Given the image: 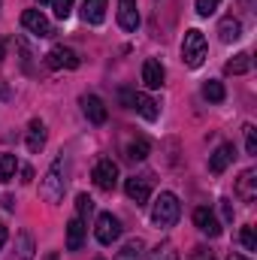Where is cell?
<instances>
[{
    "label": "cell",
    "instance_id": "cell-28",
    "mask_svg": "<svg viewBox=\"0 0 257 260\" xmlns=\"http://www.w3.org/2000/svg\"><path fill=\"white\" fill-rule=\"evenodd\" d=\"M245 151L248 154H257V127L254 124H245Z\"/></svg>",
    "mask_w": 257,
    "mask_h": 260
},
{
    "label": "cell",
    "instance_id": "cell-33",
    "mask_svg": "<svg viewBox=\"0 0 257 260\" xmlns=\"http://www.w3.org/2000/svg\"><path fill=\"white\" fill-rule=\"evenodd\" d=\"M18 49H21V64H24V70H30V52H27V43L18 37Z\"/></svg>",
    "mask_w": 257,
    "mask_h": 260
},
{
    "label": "cell",
    "instance_id": "cell-26",
    "mask_svg": "<svg viewBox=\"0 0 257 260\" xmlns=\"http://www.w3.org/2000/svg\"><path fill=\"white\" fill-rule=\"evenodd\" d=\"M76 212H79L76 218H82V221H85V218L94 212V200H91L88 194H79V197H76Z\"/></svg>",
    "mask_w": 257,
    "mask_h": 260
},
{
    "label": "cell",
    "instance_id": "cell-38",
    "mask_svg": "<svg viewBox=\"0 0 257 260\" xmlns=\"http://www.w3.org/2000/svg\"><path fill=\"white\" fill-rule=\"evenodd\" d=\"M3 58H6V40L0 37V64H3Z\"/></svg>",
    "mask_w": 257,
    "mask_h": 260
},
{
    "label": "cell",
    "instance_id": "cell-32",
    "mask_svg": "<svg viewBox=\"0 0 257 260\" xmlns=\"http://www.w3.org/2000/svg\"><path fill=\"white\" fill-rule=\"evenodd\" d=\"M188 260H215V254H212L206 245H197V248L191 251V257H188Z\"/></svg>",
    "mask_w": 257,
    "mask_h": 260
},
{
    "label": "cell",
    "instance_id": "cell-13",
    "mask_svg": "<svg viewBox=\"0 0 257 260\" xmlns=\"http://www.w3.org/2000/svg\"><path fill=\"white\" fill-rule=\"evenodd\" d=\"M118 24L124 30L139 27V12H136V0H118Z\"/></svg>",
    "mask_w": 257,
    "mask_h": 260
},
{
    "label": "cell",
    "instance_id": "cell-34",
    "mask_svg": "<svg viewBox=\"0 0 257 260\" xmlns=\"http://www.w3.org/2000/svg\"><path fill=\"white\" fill-rule=\"evenodd\" d=\"M221 212H224V218H227V221L233 218V206H230V200H221Z\"/></svg>",
    "mask_w": 257,
    "mask_h": 260
},
{
    "label": "cell",
    "instance_id": "cell-10",
    "mask_svg": "<svg viewBox=\"0 0 257 260\" xmlns=\"http://www.w3.org/2000/svg\"><path fill=\"white\" fill-rule=\"evenodd\" d=\"M82 109H85V115H88L91 124H106V118H109L106 103H103L97 94H85V97H82Z\"/></svg>",
    "mask_w": 257,
    "mask_h": 260
},
{
    "label": "cell",
    "instance_id": "cell-19",
    "mask_svg": "<svg viewBox=\"0 0 257 260\" xmlns=\"http://www.w3.org/2000/svg\"><path fill=\"white\" fill-rule=\"evenodd\" d=\"M218 37H221V43H236V40L242 37V24H239V18L227 15V18L218 24Z\"/></svg>",
    "mask_w": 257,
    "mask_h": 260
},
{
    "label": "cell",
    "instance_id": "cell-6",
    "mask_svg": "<svg viewBox=\"0 0 257 260\" xmlns=\"http://www.w3.org/2000/svg\"><path fill=\"white\" fill-rule=\"evenodd\" d=\"M46 64L52 67V70H76V67L82 64V58H79L73 49H67V46H55V49L46 55Z\"/></svg>",
    "mask_w": 257,
    "mask_h": 260
},
{
    "label": "cell",
    "instance_id": "cell-41",
    "mask_svg": "<svg viewBox=\"0 0 257 260\" xmlns=\"http://www.w3.org/2000/svg\"><path fill=\"white\" fill-rule=\"evenodd\" d=\"M40 3H52V0H40Z\"/></svg>",
    "mask_w": 257,
    "mask_h": 260
},
{
    "label": "cell",
    "instance_id": "cell-4",
    "mask_svg": "<svg viewBox=\"0 0 257 260\" xmlns=\"http://www.w3.org/2000/svg\"><path fill=\"white\" fill-rule=\"evenodd\" d=\"M94 236H97V242H100V245H112V242L121 236V221H118L112 212H100V215H97Z\"/></svg>",
    "mask_w": 257,
    "mask_h": 260
},
{
    "label": "cell",
    "instance_id": "cell-14",
    "mask_svg": "<svg viewBox=\"0 0 257 260\" xmlns=\"http://www.w3.org/2000/svg\"><path fill=\"white\" fill-rule=\"evenodd\" d=\"M106 9H109V0H85V6H82V18H85L88 24H103Z\"/></svg>",
    "mask_w": 257,
    "mask_h": 260
},
{
    "label": "cell",
    "instance_id": "cell-22",
    "mask_svg": "<svg viewBox=\"0 0 257 260\" xmlns=\"http://www.w3.org/2000/svg\"><path fill=\"white\" fill-rule=\"evenodd\" d=\"M203 97H206L209 103H221V100L227 97V91H224V85H221V82H215V79H212V82H206V85H203Z\"/></svg>",
    "mask_w": 257,
    "mask_h": 260
},
{
    "label": "cell",
    "instance_id": "cell-23",
    "mask_svg": "<svg viewBox=\"0 0 257 260\" xmlns=\"http://www.w3.org/2000/svg\"><path fill=\"white\" fill-rule=\"evenodd\" d=\"M15 170H18L15 154H0V185H3V182H9V179L15 176Z\"/></svg>",
    "mask_w": 257,
    "mask_h": 260
},
{
    "label": "cell",
    "instance_id": "cell-17",
    "mask_svg": "<svg viewBox=\"0 0 257 260\" xmlns=\"http://www.w3.org/2000/svg\"><path fill=\"white\" fill-rule=\"evenodd\" d=\"M24 142H27V151H40V148L46 145V124H43L40 118H34V121L27 124V136H24Z\"/></svg>",
    "mask_w": 257,
    "mask_h": 260
},
{
    "label": "cell",
    "instance_id": "cell-42",
    "mask_svg": "<svg viewBox=\"0 0 257 260\" xmlns=\"http://www.w3.org/2000/svg\"><path fill=\"white\" fill-rule=\"evenodd\" d=\"M0 3H3V0H0Z\"/></svg>",
    "mask_w": 257,
    "mask_h": 260
},
{
    "label": "cell",
    "instance_id": "cell-36",
    "mask_svg": "<svg viewBox=\"0 0 257 260\" xmlns=\"http://www.w3.org/2000/svg\"><path fill=\"white\" fill-rule=\"evenodd\" d=\"M6 236H9V230H6V224H3V221H0V248H3V245H6Z\"/></svg>",
    "mask_w": 257,
    "mask_h": 260
},
{
    "label": "cell",
    "instance_id": "cell-31",
    "mask_svg": "<svg viewBox=\"0 0 257 260\" xmlns=\"http://www.w3.org/2000/svg\"><path fill=\"white\" fill-rule=\"evenodd\" d=\"M239 239H242V245H245L248 251H254V248H257V236H254V227H242V233H239Z\"/></svg>",
    "mask_w": 257,
    "mask_h": 260
},
{
    "label": "cell",
    "instance_id": "cell-18",
    "mask_svg": "<svg viewBox=\"0 0 257 260\" xmlns=\"http://www.w3.org/2000/svg\"><path fill=\"white\" fill-rule=\"evenodd\" d=\"M254 182H257V170H245V173L239 176V182H236V194L242 197L245 203H251V200L257 197Z\"/></svg>",
    "mask_w": 257,
    "mask_h": 260
},
{
    "label": "cell",
    "instance_id": "cell-40",
    "mask_svg": "<svg viewBox=\"0 0 257 260\" xmlns=\"http://www.w3.org/2000/svg\"><path fill=\"white\" fill-rule=\"evenodd\" d=\"M242 3H245V6H254V0H242Z\"/></svg>",
    "mask_w": 257,
    "mask_h": 260
},
{
    "label": "cell",
    "instance_id": "cell-15",
    "mask_svg": "<svg viewBox=\"0 0 257 260\" xmlns=\"http://www.w3.org/2000/svg\"><path fill=\"white\" fill-rule=\"evenodd\" d=\"M82 242H85V221L70 218V224H67V251H79Z\"/></svg>",
    "mask_w": 257,
    "mask_h": 260
},
{
    "label": "cell",
    "instance_id": "cell-5",
    "mask_svg": "<svg viewBox=\"0 0 257 260\" xmlns=\"http://www.w3.org/2000/svg\"><path fill=\"white\" fill-rule=\"evenodd\" d=\"M91 179H94V185H97L100 191H115V185H118V167H115L109 157H103V160H97Z\"/></svg>",
    "mask_w": 257,
    "mask_h": 260
},
{
    "label": "cell",
    "instance_id": "cell-8",
    "mask_svg": "<svg viewBox=\"0 0 257 260\" xmlns=\"http://www.w3.org/2000/svg\"><path fill=\"white\" fill-rule=\"evenodd\" d=\"M194 224L200 227V233H206V236H221V221L215 218V212L209 209V206H200V209H194Z\"/></svg>",
    "mask_w": 257,
    "mask_h": 260
},
{
    "label": "cell",
    "instance_id": "cell-1",
    "mask_svg": "<svg viewBox=\"0 0 257 260\" xmlns=\"http://www.w3.org/2000/svg\"><path fill=\"white\" fill-rule=\"evenodd\" d=\"M64 191H67V179H64V160L58 157L52 167H49V173L43 176V182H40V197L46 200V203H61L64 200Z\"/></svg>",
    "mask_w": 257,
    "mask_h": 260
},
{
    "label": "cell",
    "instance_id": "cell-30",
    "mask_svg": "<svg viewBox=\"0 0 257 260\" xmlns=\"http://www.w3.org/2000/svg\"><path fill=\"white\" fill-rule=\"evenodd\" d=\"M218 6H221V0H197V12H200L203 18H209Z\"/></svg>",
    "mask_w": 257,
    "mask_h": 260
},
{
    "label": "cell",
    "instance_id": "cell-2",
    "mask_svg": "<svg viewBox=\"0 0 257 260\" xmlns=\"http://www.w3.org/2000/svg\"><path fill=\"white\" fill-rule=\"evenodd\" d=\"M179 215H182V203H179V197L170 194V191H164L154 200V206H151V221L157 227H173L179 221Z\"/></svg>",
    "mask_w": 257,
    "mask_h": 260
},
{
    "label": "cell",
    "instance_id": "cell-35",
    "mask_svg": "<svg viewBox=\"0 0 257 260\" xmlns=\"http://www.w3.org/2000/svg\"><path fill=\"white\" fill-rule=\"evenodd\" d=\"M21 182H24V185L34 182V170H30V167H21Z\"/></svg>",
    "mask_w": 257,
    "mask_h": 260
},
{
    "label": "cell",
    "instance_id": "cell-39",
    "mask_svg": "<svg viewBox=\"0 0 257 260\" xmlns=\"http://www.w3.org/2000/svg\"><path fill=\"white\" fill-rule=\"evenodd\" d=\"M227 260H248V257H245V254H230Z\"/></svg>",
    "mask_w": 257,
    "mask_h": 260
},
{
    "label": "cell",
    "instance_id": "cell-20",
    "mask_svg": "<svg viewBox=\"0 0 257 260\" xmlns=\"http://www.w3.org/2000/svg\"><path fill=\"white\" fill-rule=\"evenodd\" d=\"M148 151H151V142L145 136H136V139L127 142V160H145Z\"/></svg>",
    "mask_w": 257,
    "mask_h": 260
},
{
    "label": "cell",
    "instance_id": "cell-27",
    "mask_svg": "<svg viewBox=\"0 0 257 260\" xmlns=\"http://www.w3.org/2000/svg\"><path fill=\"white\" fill-rule=\"evenodd\" d=\"M148 260H179V251H176L170 242H164V245H157V248L151 251V257Z\"/></svg>",
    "mask_w": 257,
    "mask_h": 260
},
{
    "label": "cell",
    "instance_id": "cell-16",
    "mask_svg": "<svg viewBox=\"0 0 257 260\" xmlns=\"http://www.w3.org/2000/svg\"><path fill=\"white\" fill-rule=\"evenodd\" d=\"M133 109H136L145 121H157V115H160L157 103H154L148 94H133Z\"/></svg>",
    "mask_w": 257,
    "mask_h": 260
},
{
    "label": "cell",
    "instance_id": "cell-37",
    "mask_svg": "<svg viewBox=\"0 0 257 260\" xmlns=\"http://www.w3.org/2000/svg\"><path fill=\"white\" fill-rule=\"evenodd\" d=\"M3 209L12 212V209H15V200H12V197H3Z\"/></svg>",
    "mask_w": 257,
    "mask_h": 260
},
{
    "label": "cell",
    "instance_id": "cell-9",
    "mask_svg": "<svg viewBox=\"0 0 257 260\" xmlns=\"http://www.w3.org/2000/svg\"><path fill=\"white\" fill-rule=\"evenodd\" d=\"M124 191H127V197L136 206H145L148 197H151V179L148 176H133V179L124 182Z\"/></svg>",
    "mask_w": 257,
    "mask_h": 260
},
{
    "label": "cell",
    "instance_id": "cell-3",
    "mask_svg": "<svg viewBox=\"0 0 257 260\" xmlns=\"http://www.w3.org/2000/svg\"><path fill=\"white\" fill-rule=\"evenodd\" d=\"M206 37H203V30H197V27H191L188 34H185V43H182V61L191 67V70H197V67L206 61Z\"/></svg>",
    "mask_w": 257,
    "mask_h": 260
},
{
    "label": "cell",
    "instance_id": "cell-24",
    "mask_svg": "<svg viewBox=\"0 0 257 260\" xmlns=\"http://www.w3.org/2000/svg\"><path fill=\"white\" fill-rule=\"evenodd\" d=\"M142 239H130L127 245L118 251V260H142Z\"/></svg>",
    "mask_w": 257,
    "mask_h": 260
},
{
    "label": "cell",
    "instance_id": "cell-11",
    "mask_svg": "<svg viewBox=\"0 0 257 260\" xmlns=\"http://www.w3.org/2000/svg\"><path fill=\"white\" fill-rule=\"evenodd\" d=\"M233 154H236V148H233L230 142H221V145L215 148V154L209 157V173H212V176H221V173L230 167Z\"/></svg>",
    "mask_w": 257,
    "mask_h": 260
},
{
    "label": "cell",
    "instance_id": "cell-29",
    "mask_svg": "<svg viewBox=\"0 0 257 260\" xmlns=\"http://www.w3.org/2000/svg\"><path fill=\"white\" fill-rule=\"evenodd\" d=\"M52 9H55L58 18H70V12H73V0H52Z\"/></svg>",
    "mask_w": 257,
    "mask_h": 260
},
{
    "label": "cell",
    "instance_id": "cell-21",
    "mask_svg": "<svg viewBox=\"0 0 257 260\" xmlns=\"http://www.w3.org/2000/svg\"><path fill=\"white\" fill-rule=\"evenodd\" d=\"M248 70H251V55L248 52H239L233 61H227V73H233V76H242Z\"/></svg>",
    "mask_w": 257,
    "mask_h": 260
},
{
    "label": "cell",
    "instance_id": "cell-25",
    "mask_svg": "<svg viewBox=\"0 0 257 260\" xmlns=\"http://www.w3.org/2000/svg\"><path fill=\"white\" fill-rule=\"evenodd\" d=\"M18 260H34V239H30V233H18Z\"/></svg>",
    "mask_w": 257,
    "mask_h": 260
},
{
    "label": "cell",
    "instance_id": "cell-7",
    "mask_svg": "<svg viewBox=\"0 0 257 260\" xmlns=\"http://www.w3.org/2000/svg\"><path fill=\"white\" fill-rule=\"evenodd\" d=\"M21 27H27L34 37H52V34H55L52 24H49V18H46L40 9H24V12H21Z\"/></svg>",
    "mask_w": 257,
    "mask_h": 260
},
{
    "label": "cell",
    "instance_id": "cell-12",
    "mask_svg": "<svg viewBox=\"0 0 257 260\" xmlns=\"http://www.w3.org/2000/svg\"><path fill=\"white\" fill-rule=\"evenodd\" d=\"M164 64L157 61V58H148L145 64H142V82H145V88H151V91H157L160 85H164Z\"/></svg>",
    "mask_w": 257,
    "mask_h": 260
}]
</instances>
